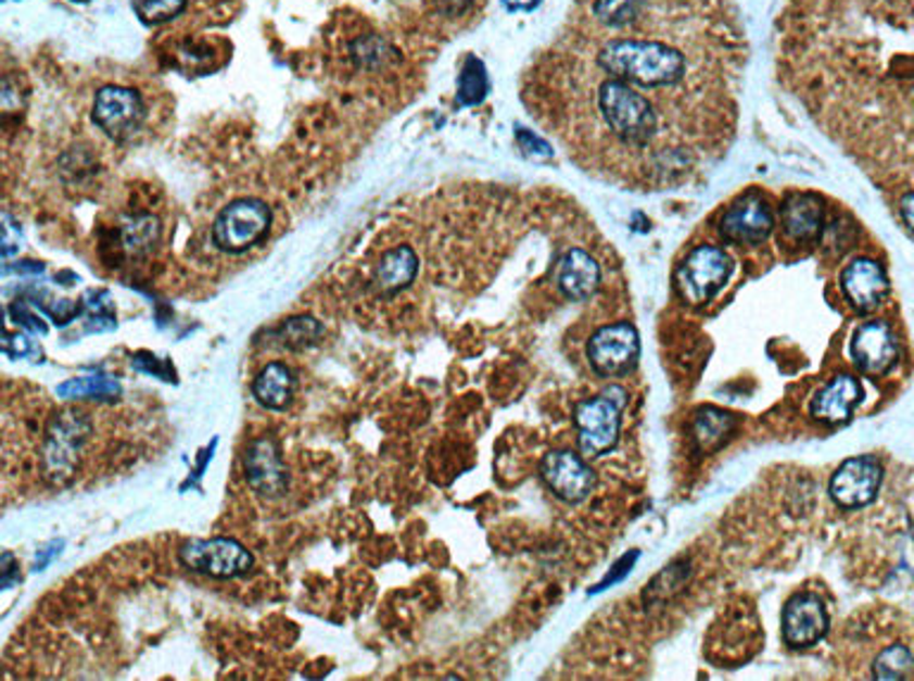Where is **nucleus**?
Segmentation results:
<instances>
[{
	"label": "nucleus",
	"mask_w": 914,
	"mask_h": 681,
	"mask_svg": "<svg viewBox=\"0 0 914 681\" xmlns=\"http://www.w3.org/2000/svg\"><path fill=\"white\" fill-rule=\"evenodd\" d=\"M596 65L608 77L638 89H667L686 79L688 62L682 48L660 39H612L600 46Z\"/></svg>",
	"instance_id": "nucleus-1"
},
{
	"label": "nucleus",
	"mask_w": 914,
	"mask_h": 681,
	"mask_svg": "<svg viewBox=\"0 0 914 681\" xmlns=\"http://www.w3.org/2000/svg\"><path fill=\"white\" fill-rule=\"evenodd\" d=\"M596 105L605 127L626 146H644L658 134V110L634 84L608 77L600 84Z\"/></svg>",
	"instance_id": "nucleus-2"
},
{
	"label": "nucleus",
	"mask_w": 914,
	"mask_h": 681,
	"mask_svg": "<svg viewBox=\"0 0 914 681\" xmlns=\"http://www.w3.org/2000/svg\"><path fill=\"white\" fill-rule=\"evenodd\" d=\"M89 433L91 423L84 413L65 411L55 415L51 427H48L41 451L43 475L51 484H65L77 472L79 455Z\"/></svg>",
	"instance_id": "nucleus-3"
},
{
	"label": "nucleus",
	"mask_w": 914,
	"mask_h": 681,
	"mask_svg": "<svg viewBox=\"0 0 914 681\" xmlns=\"http://www.w3.org/2000/svg\"><path fill=\"white\" fill-rule=\"evenodd\" d=\"M732 272V257H728V253H724L722 248L698 245L686 255L682 267H678L676 289L688 305H708L714 295L726 287Z\"/></svg>",
	"instance_id": "nucleus-4"
},
{
	"label": "nucleus",
	"mask_w": 914,
	"mask_h": 681,
	"mask_svg": "<svg viewBox=\"0 0 914 681\" xmlns=\"http://www.w3.org/2000/svg\"><path fill=\"white\" fill-rule=\"evenodd\" d=\"M271 225V210L261 198H239L217 215L213 241L225 253H245L261 243Z\"/></svg>",
	"instance_id": "nucleus-5"
},
{
	"label": "nucleus",
	"mask_w": 914,
	"mask_h": 681,
	"mask_svg": "<svg viewBox=\"0 0 914 681\" xmlns=\"http://www.w3.org/2000/svg\"><path fill=\"white\" fill-rule=\"evenodd\" d=\"M624 401L626 393L612 387L598 399H588L576 405L574 419L584 455H602L614 449L617 439H620V415Z\"/></svg>",
	"instance_id": "nucleus-6"
},
{
	"label": "nucleus",
	"mask_w": 914,
	"mask_h": 681,
	"mask_svg": "<svg viewBox=\"0 0 914 681\" xmlns=\"http://www.w3.org/2000/svg\"><path fill=\"white\" fill-rule=\"evenodd\" d=\"M181 565L215 579L241 577L253 567V553L237 539H191L179 548Z\"/></svg>",
	"instance_id": "nucleus-7"
},
{
	"label": "nucleus",
	"mask_w": 914,
	"mask_h": 681,
	"mask_svg": "<svg viewBox=\"0 0 914 681\" xmlns=\"http://www.w3.org/2000/svg\"><path fill=\"white\" fill-rule=\"evenodd\" d=\"M774 225L776 215L767 198L760 191H748L726 207L720 219V234L728 243L758 245L770 239Z\"/></svg>",
	"instance_id": "nucleus-8"
},
{
	"label": "nucleus",
	"mask_w": 914,
	"mask_h": 681,
	"mask_svg": "<svg viewBox=\"0 0 914 681\" xmlns=\"http://www.w3.org/2000/svg\"><path fill=\"white\" fill-rule=\"evenodd\" d=\"M640 355V339L638 331L620 321V325L600 327L588 341V361L591 367L600 377H624L638 363Z\"/></svg>",
	"instance_id": "nucleus-9"
},
{
	"label": "nucleus",
	"mask_w": 914,
	"mask_h": 681,
	"mask_svg": "<svg viewBox=\"0 0 914 681\" xmlns=\"http://www.w3.org/2000/svg\"><path fill=\"white\" fill-rule=\"evenodd\" d=\"M143 117H145L143 101L134 89L110 84L96 93L93 122L110 136V139H115V141L129 139V136L139 131Z\"/></svg>",
	"instance_id": "nucleus-10"
},
{
	"label": "nucleus",
	"mask_w": 914,
	"mask_h": 681,
	"mask_svg": "<svg viewBox=\"0 0 914 681\" xmlns=\"http://www.w3.org/2000/svg\"><path fill=\"white\" fill-rule=\"evenodd\" d=\"M884 469L872 457H850L829 481V495L841 507L869 505L881 489Z\"/></svg>",
	"instance_id": "nucleus-11"
},
{
	"label": "nucleus",
	"mask_w": 914,
	"mask_h": 681,
	"mask_svg": "<svg viewBox=\"0 0 914 681\" xmlns=\"http://www.w3.org/2000/svg\"><path fill=\"white\" fill-rule=\"evenodd\" d=\"M541 477L546 481V487L564 503L584 501L593 484H596L593 469L584 463V457H579L572 451H553L543 457Z\"/></svg>",
	"instance_id": "nucleus-12"
},
{
	"label": "nucleus",
	"mask_w": 914,
	"mask_h": 681,
	"mask_svg": "<svg viewBox=\"0 0 914 681\" xmlns=\"http://www.w3.org/2000/svg\"><path fill=\"white\" fill-rule=\"evenodd\" d=\"M245 479L261 499H281L289 489V472L275 439H255L245 453Z\"/></svg>",
	"instance_id": "nucleus-13"
},
{
	"label": "nucleus",
	"mask_w": 914,
	"mask_h": 681,
	"mask_svg": "<svg viewBox=\"0 0 914 681\" xmlns=\"http://www.w3.org/2000/svg\"><path fill=\"white\" fill-rule=\"evenodd\" d=\"M829 629V615L824 610V603L814 593H798L790 598L782 615L784 641L794 648L814 646Z\"/></svg>",
	"instance_id": "nucleus-14"
},
{
	"label": "nucleus",
	"mask_w": 914,
	"mask_h": 681,
	"mask_svg": "<svg viewBox=\"0 0 914 681\" xmlns=\"http://www.w3.org/2000/svg\"><path fill=\"white\" fill-rule=\"evenodd\" d=\"M855 365L867 375H886L898 361V341L893 331L884 321H867L852 333L850 343Z\"/></svg>",
	"instance_id": "nucleus-15"
},
{
	"label": "nucleus",
	"mask_w": 914,
	"mask_h": 681,
	"mask_svg": "<svg viewBox=\"0 0 914 681\" xmlns=\"http://www.w3.org/2000/svg\"><path fill=\"white\" fill-rule=\"evenodd\" d=\"M555 287L570 301H586L600 287V265L584 248H567L555 260Z\"/></svg>",
	"instance_id": "nucleus-16"
},
{
	"label": "nucleus",
	"mask_w": 914,
	"mask_h": 681,
	"mask_svg": "<svg viewBox=\"0 0 914 681\" xmlns=\"http://www.w3.org/2000/svg\"><path fill=\"white\" fill-rule=\"evenodd\" d=\"M841 289L852 305L862 310V313H869V310L881 305L891 283H888L886 269L876 263V260L855 257L843 269Z\"/></svg>",
	"instance_id": "nucleus-17"
},
{
	"label": "nucleus",
	"mask_w": 914,
	"mask_h": 681,
	"mask_svg": "<svg viewBox=\"0 0 914 681\" xmlns=\"http://www.w3.org/2000/svg\"><path fill=\"white\" fill-rule=\"evenodd\" d=\"M782 229L796 243L817 241L824 231V198L810 191L788 193L782 203Z\"/></svg>",
	"instance_id": "nucleus-18"
},
{
	"label": "nucleus",
	"mask_w": 914,
	"mask_h": 681,
	"mask_svg": "<svg viewBox=\"0 0 914 681\" xmlns=\"http://www.w3.org/2000/svg\"><path fill=\"white\" fill-rule=\"evenodd\" d=\"M862 401V387L852 375H838L814 395L812 415L826 425L848 423Z\"/></svg>",
	"instance_id": "nucleus-19"
},
{
	"label": "nucleus",
	"mask_w": 914,
	"mask_h": 681,
	"mask_svg": "<svg viewBox=\"0 0 914 681\" xmlns=\"http://www.w3.org/2000/svg\"><path fill=\"white\" fill-rule=\"evenodd\" d=\"M419 260L410 245H395L381 255L375 267L372 283L381 295H393L410 287L417 277Z\"/></svg>",
	"instance_id": "nucleus-20"
},
{
	"label": "nucleus",
	"mask_w": 914,
	"mask_h": 681,
	"mask_svg": "<svg viewBox=\"0 0 914 681\" xmlns=\"http://www.w3.org/2000/svg\"><path fill=\"white\" fill-rule=\"evenodd\" d=\"M295 381L291 369L283 363H269L265 365L253 381V395L257 403L269 407V411H281L287 407L293 399Z\"/></svg>",
	"instance_id": "nucleus-21"
},
{
	"label": "nucleus",
	"mask_w": 914,
	"mask_h": 681,
	"mask_svg": "<svg viewBox=\"0 0 914 681\" xmlns=\"http://www.w3.org/2000/svg\"><path fill=\"white\" fill-rule=\"evenodd\" d=\"M734 427L736 419L732 415L718 411V407H706L694 419V439L702 453L718 451L732 437Z\"/></svg>",
	"instance_id": "nucleus-22"
},
{
	"label": "nucleus",
	"mask_w": 914,
	"mask_h": 681,
	"mask_svg": "<svg viewBox=\"0 0 914 681\" xmlns=\"http://www.w3.org/2000/svg\"><path fill=\"white\" fill-rule=\"evenodd\" d=\"M160 222L153 215L134 217L129 225L122 229V245L134 257H143L153 253V248L160 243Z\"/></svg>",
	"instance_id": "nucleus-23"
},
{
	"label": "nucleus",
	"mask_w": 914,
	"mask_h": 681,
	"mask_svg": "<svg viewBox=\"0 0 914 681\" xmlns=\"http://www.w3.org/2000/svg\"><path fill=\"white\" fill-rule=\"evenodd\" d=\"M488 93V74L484 62L469 55L457 77V103L460 105H479Z\"/></svg>",
	"instance_id": "nucleus-24"
},
{
	"label": "nucleus",
	"mask_w": 914,
	"mask_h": 681,
	"mask_svg": "<svg viewBox=\"0 0 914 681\" xmlns=\"http://www.w3.org/2000/svg\"><path fill=\"white\" fill-rule=\"evenodd\" d=\"M275 337L279 339L281 345H287V349H307V345H315L319 339L325 337V327L319 325L315 317H291L283 321V325L275 331Z\"/></svg>",
	"instance_id": "nucleus-25"
},
{
	"label": "nucleus",
	"mask_w": 914,
	"mask_h": 681,
	"mask_svg": "<svg viewBox=\"0 0 914 681\" xmlns=\"http://www.w3.org/2000/svg\"><path fill=\"white\" fill-rule=\"evenodd\" d=\"M119 393V383L105 377H79L69 379L63 387H58V395L65 401L79 399H113Z\"/></svg>",
	"instance_id": "nucleus-26"
},
{
	"label": "nucleus",
	"mask_w": 914,
	"mask_h": 681,
	"mask_svg": "<svg viewBox=\"0 0 914 681\" xmlns=\"http://www.w3.org/2000/svg\"><path fill=\"white\" fill-rule=\"evenodd\" d=\"M644 8V0H593V17L605 27H626L632 24Z\"/></svg>",
	"instance_id": "nucleus-27"
},
{
	"label": "nucleus",
	"mask_w": 914,
	"mask_h": 681,
	"mask_svg": "<svg viewBox=\"0 0 914 681\" xmlns=\"http://www.w3.org/2000/svg\"><path fill=\"white\" fill-rule=\"evenodd\" d=\"M914 672V658L905 646H891L879 653L874 663V677L881 681L907 679Z\"/></svg>",
	"instance_id": "nucleus-28"
},
{
	"label": "nucleus",
	"mask_w": 914,
	"mask_h": 681,
	"mask_svg": "<svg viewBox=\"0 0 914 681\" xmlns=\"http://www.w3.org/2000/svg\"><path fill=\"white\" fill-rule=\"evenodd\" d=\"M131 8L143 24H163L187 10V0H131Z\"/></svg>",
	"instance_id": "nucleus-29"
},
{
	"label": "nucleus",
	"mask_w": 914,
	"mask_h": 681,
	"mask_svg": "<svg viewBox=\"0 0 914 681\" xmlns=\"http://www.w3.org/2000/svg\"><path fill=\"white\" fill-rule=\"evenodd\" d=\"M84 305L86 313L91 315V321H96L98 331H101L98 325H103V329L115 327V303L107 291H89L84 295Z\"/></svg>",
	"instance_id": "nucleus-30"
},
{
	"label": "nucleus",
	"mask_w": 914,
	"mask_h": 681,
	"mask_svg": "<svg viewBox=\"0 0 914 681\" xmlns=\"http://www.w3.org/2000/svg\"><path fill=\"white\" fill-rule=\"evenodd\" d=\"M386 55L389 46L386 41H381L379 36H367V39L353 43V58L360 62L363 67H381L386 62Z\"/></svg>",
	"instance_id": "nucleus-31"
},
{
	"label": "nucleus",
	"mask_w": 914,
	"mask_h": 681,
	"mask_svg": "<svg viewBox=\"0 0 914 681\" xmlns=\"http://www.w3.org/2000/svg\"><path fill=\"white\" fill-rule=\"evenodd\" d=\"M3 349L10 357H17V361H36V357H41V351L36 349L31 339L24 337V333H10L8 331Z\"/></svg>",
	"instance_id": "nucleus-32"
},
{
	"label": "nucleus",
	"mask_w": 914,
	"mask_h": 681,
	"mask_svg": "<svg viewBox=\"0 0 914 681\" xmlns=\"http://www.w3.org/2000/svg\"><path fill=\"white\" fill-rule=\"evenodd\" d=\"M517 143H520L522 153L526 157H534V160H550L553 157L550 146L543 139H538L536 134H531L526 129H517Z\"/></svg>",
	"instance_id": "nucleus-33"
},
{
	"label": "nucleus",
	"mask_w": 914,
	"mask_h": 681,
	"mask_svg": "<svg viewBox=\"0 0 914 681\" xmlns=\"http://www.w3.org/2000/svg\"><path fill=\"white\" fill-rule=\"evenodd\" d=\"M10 317H15L17 325L24 327V329H29L34 333H46V321L39 315H36V313H31L27 303H15V305H12L10 307Z\"/></svg>",
	"instance_id": "nucleus-34"
},
{
	"label": "nucleus",
	"mask_w": 914,
	"mask_h": 681,
	"mask_svg": "<svg viewBox=\"0 0 914 681\" xmlns=\"http://www.w3.org/2000/svg\"><path fill=\"white\" fill-rule=\"evenodd\" d=\"M20 248H22L20 225H15L12 217L5 213L3 215V260H10L12 255H17Z\"/></svg>",
	"instance_id": "nucleus-35"
},
{
	"label": "nucleus",
	"mask_w": 914,
	"mask_h": 681,
	"mask_svg": "<svg viewBox=\"0 0 914 681\" xmlns=\"http://www.w3.org/2000/svg\"><path fill=\"white\" fill-rule=\"evenodd\" d=\"M436 10L446 17H460L472 8V0H434Z\"/></svg>",
	"instance_id": "nucleus-36"
},
{
	"label": "nucleus",
	"mask_w": 914,
	"mask_h": 681,
	"mask_svg": "<svg viewBox=\"0 0 914 681\" xmlns=\"http://www.w3.org/2000/svg\"><path fill=\"white\" fill-rule=\"evenodd\" d=\"M900 215H903L905 227L914 234V193H905L900 198Z\"/></svg>",
	"instance_id": "nucleus-37"
},
{
	"label": "nucleus",
	"mask_w": 914,
	"mask_h": 681,
	"mask_svg": "<svg viewBox=\"0 0 914 681\" xmlns=\"http://www.w3.org/2000/svg\"><path fill=\"white\" fill-rule=\"evenodd\" d=\"M60 548H63V543H51V546H48L46 551H41V557H36V563H34L36 572H39V569H43L48 563H51L53 557L58 555L55 551H60Z\"/></svg>",
	"instance_id": "nucleus-38"
},
{
	"label": "nucleus",
	"mask_w": 914,
	"mask_h": 681,
	"mask_svg": "<svg viewBox=\"0 0 914 681\" xmlns=\"http://www.w3.org/2000/svg\"><path fill=\"white\" fill-rule=\"evenodd\" d=\"M541 0H503V5L508 10H534Z\"/></svg>",
	"instance_id": "nucleus-39"
},
{
	"label": "nucleus",
	"mask_w": 914,
	"mask_h": 681,
	"mask_svg": "<svg viewBox=\"0 0 914 681\" xmlns=\"http://www.w3.org/2000/svg\"><path fill=\"white\" fill-rule=\"evenodd\" d=\"M12 565H15V557L10 553L3 555V587H12Z\"/></svg>",
	"instance_id": "nucleus-40"
},
{
	"label": "nucleus",
	"mask_w": 914,
	"mask_h": 681,
	"mask_svg": "<svg viewBox=\"0 0 914 681\" xmlns=\"http://www.w3.org/2000/svg\"><path fill=\"white\" fill-rule=\"evenodd\" d=\"M74 3H89V0H74Z\"/></svg>",
	"instance_id": "nucleus-41"
}]
</instances>
